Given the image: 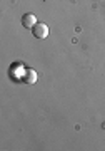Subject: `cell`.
I'll use <instances>...</instances> for the list:
<instances>
[{"label":"cell","mask_w":105,"mask_h":151,"mask_svg":"<svg viewBox=\"0 0 105 151\" xmlns=\"http://www.w3.org/2000/svg\"><path fill=\"white\" fill-rule=\"evenodd\" d=\"M35 24H37V17L33 15V14H23V17H22V25L23 27L32 29Z\"/></svg>","instance_id":"3"},{"label":"cell","mask_w":105,"mask_h":151,"mask_svg":"<svg viewBox=\"0 0 105 151\" xmlns=\"http://www.w3.org/2000/svg\"><path fill=\"white\" fill-rule=\"evenodd\" d=\"M37 81H38V74L33 69H25L23 70L22 82H25V84H35Z\"/></svg>","instance_id":"2"},{"label":"cell","mask_w":105,"mask_h":151,"mask_svg":"<svg viewBox=\"0 0 105 151\" xmlns=\"http://www.w3.org/2000/svg\"><path fill=\"white\" fill-rule=\"evenodd\" d=\"M32 34H33V37H35V39H40V40H43V39L48 37L50 30H48V25H47V24H43V22H37V24L32 27Z\"/></svg>","instance_id":"1"}]
</instances>
